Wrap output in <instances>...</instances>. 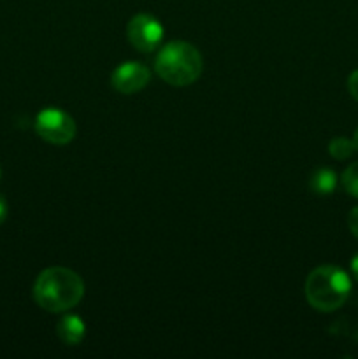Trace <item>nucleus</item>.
Returning a JSON list of instances; mask_svg holds the SVG:
<instances>
[{"mask_svg":"<svg viewBox=\"0 0 358 359\" xmlns=\"http://www.w3.org/2000/svg\"><path fill=\"white\" fill-rule=\"evenodd\" d=\"M347 226H350L354 238H358V205L354 209H351L350 216H347Z\"/></svg>","mask_w":358,"mask_h":359,"instance_id":"11","label":"nucleus"},{"mask_svg":"<svg viewBox=\"0 0 358 359\" xmlns=\"http://www.w3.org/2000/svg\"><path fill=\"white\" fill-rule=\"evenodd\" d=\"M150 69L140 62H125L116 67L111 76V86L118 93L133 95L144 90L150 83Z\"/></svg>","mask_w":358,"mask_h":359,"instance_id":"6","label":"nucleus"},{"mask_svg":"<svg viewBox=\"0 0 358 359\" xmlns=\"http://www.w3.org/2000/svg\"><path fill=\"white\" fill-rule=\"evenodd\" d=\"M351 293V279L333 265L318 266L305 280V298L319 312H333L344 305Z\"/></svg>","mask_w":358,"mask_h":359,"instance_id":"3","label":"nucleus"},{"mask_svg":"<svg viewBox=\"0 0 358 359\" xmlns=\"http://www.w3.org/2000/svg\"><path fill=\"white\" fill-rule=\"evenodd\" d=\"M56 333L65 346H77V344L83 342L86 325L79 316L65 314L56 325Z\"/></svg>","mask_w":358,"mask_h":359,"instance_id":"7","label":"nucleus"},{"mask_svg":"<svg viewBox=\"0 0 358 359\" xmlns=\"http://www.w3.org/2000/svg\"><path fill=\"white\" fill-rule=\"evenodd\" d=\"M204 69L202 55L195 46L185 41L167 42L154 58V70L172 86H188L195 83Z\"/></svg>","mask_w":358,"mask_h":359,"instance_id":"2","label":"nucleus"},{"mask_svg":"<svg viewBox=\"0 0 358 359\" xmlns=\"http://www.w3.org/2000/svg\"><path fill=\"white\" fill-rule=\"evenodd\" d=\"M6 217H7V200L0 195V224L6 221Z\"/></svg>","mask_w":358,"mask_h":359,"instance_id":"13","label":"nucleus"},{"mask_svg":"<svg viewBox=\"0 0 358 359\" xmlns=\"http://www.w3.org/2000/svg\"><path fill=\"white\" fill-rule=\"evenodd\" d=\"M0 177H2V170H0Z\"/></svg>","mask_w":358,"mask_h":359,"instance_id":"16","label":"nucleus"},{"mask_svg":"<svg viewBox=\"0 0 358 359\" xmlns=\"http://www.w3.org/2000/svg\"><path fill=\"white\" fill-rule=\"evenodd\" d=\"M84 297V283L65 266H51L39 273L34 284L35 304L48 312H67Z\"/></svg>","mask_w":358,"mask_h":359,"instance_id":"1","label":"nucleus"},{"mask_svg":"<svg viewBox=\"0 0 358 359\" xmlns=\"http://www.w3.org/2000/svg\"><path fill=\"white\" fill-rule=\"evenodd\" d=\"M354 151H357V146H354L353 140L346 139V137H336L329 144L330 156L336 158V160H347Z\"/></svg>","mask_w":358,"mask_h":359,"instance_id":"9","label":"nucleus"},{"mask_svg":"<svg viewBox=\"0 0 358 359\" xmlns=\"http://www.w3.org/2000/svg\"><path fill=\"white\" fill-rule=\"evenodd\" d=\"M35 132L46 142L65 146L76 137V121L72 116L56 107L42 109L35 118Z\"/></svg>","mask_w":358,"mask_h":359,"instance_id":"4","label":"nucleus"},{"mask_svg":"<svg viewBox=\"0 0 358 359\" xmlns=\"http://www.w3.org/2000/svg\"><path fill=\"white\" fill-rule=\"evenodd\" d=\"M353 142H354V146H357V149H358V128H357V132H354V137H353Z\"/></svg>","mask_w":358,"mask_h":359,"instance_id":"15","label":"nucleus"},{"mask_svg":"<svg viewBox=\"0 0 358 359\" xmlns=\"http://www.w3.org/2000/svg\"><path fill=\"white\" fill-rule=\"evenodd\" d=\"M340 184H343L344 191H346L347 195L358 198V161L357 163H351L350 167L343 172Z\"/></svg>","mask_w":358,"mask_h":359,"instance_id":"10","label":"nucleus"},{"mask_svg":"<svg viewBox=\"0 0 358 359\" xmlns=\"http://www.w3.org/2000/svg\"><path fill=\"white\" fill-rule=\"evenodd\" d=\"M347 90H350L351 97L358 102V70L351 72L350 79H347Z\"/></svg>","mask_w":358,"mask_h":359,"instance_id":"12","label":"nucleus"},{"mask_svg":"<svg viewBox=\"0 0 358 359\" xmlns=\"http://www.w3.org/2000/svg\"><path fill=\"white\" fill-rule=\"evenodd\" d=\"M130 44L142 53H151L161 44L164 27L151 14H135L126 27Z\"/></svg>","mask_w":358,"mask_h":359,"instance_id":"5","label":"nucleus"},{"mask_svg":"<svg viewBox=\"0 0 358 359\" xmlns=\"http://www.w3.org/2000/svg\"><path fill=\"white\" fill-rule=\"evenodd\" d=\"M309 186H311V189L316 195H332L337 188V174L330 170V168H318L311 175Z\"/></svg>","mask_w":358,"mask_h":359,"instance_id":"8","label":"nucleus"},{"mask_svg":"<svg viewBox=\"0 0 358 359\" xmlns=\"http://www.w3.org/2000/svg\"><path fill=\"white\" fill-rule=\"evenodd\" d=\"M351 273H353L354 279L358 280V252L353 256V259H351Z\"/></svg>","mask_w":358,"mask_h":359,"instance_id":"14","label":"nucleus"}]
</instances>
